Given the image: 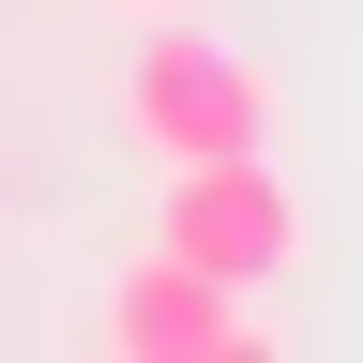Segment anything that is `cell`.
<instances>
[{"label":"cell","instance_id":"7a4b0ae2","mask_svg":"<svg viewBox=\"0 0 363 363\" xmlns=\"http://www.w3.org/2000/svg\"><path fill=\"white\" fill-rule=\"evenodd\" d=\"M152 242H182L197 272H227V288H272V272L303 257V197L272 182V152H212V167H167Z\"/></svg>","mask_w":363,"mask_h":363},{"label":"cell","instance_id":"277c9868","mask_svg":"<svg viewBox=\"0 0 363 363\" xmlns=\"http://www.w3.org/2000/svg\"><path fill=\"white\" fill-rule=\"evenodd\" d=\"M136 16H152V0H136Z\"/></svg>","mask_w":363,"mask_h":363},{"label":"cell","instance_id":"6da1fadb","mask_svg":"<svg viewBox=\"0 0 363 363\" xmlns=\"http://www.w3.org/2000/svg\"><path fill=\"white\" fill-rule=\"evenodd\" d=\"M121 136L152 167H212V152H272V76L212 30H152L121 61Z\"/></svg>","mask_w":363,"mask_h":363},{"label":"cell","instance_id":"3957f363","mask_svg":"<svg viewBox=\"0 0 363 363\" xmlns=\"http://www.w3.org/2000/svg\"><path fill=\"white\" fill-rule=\"evenodd\" d=\"M257 318H242V288L227 272H197L182 242H136L121 272H106V363H227Z\"/></svg>","mask_w":363,"mask_h":363}]
</instances>
